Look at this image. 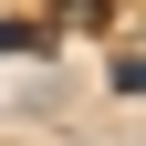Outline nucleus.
Segmentation results:
<instances>
[{"label":"nucleus","mask_w":146,"mask_h":146,"mask_svg":"<svg viewBox=\"0 0 146 146\" xmlns=\"http://www.w3.org/2000/svg\"><path fill=\"white\" fill-rule=\"evenodd\" d=\"M52 11H63L73 31H104V21H115V0H52Z\"/></svg>","instance_id":"nucleus-1"}]
</instances>
